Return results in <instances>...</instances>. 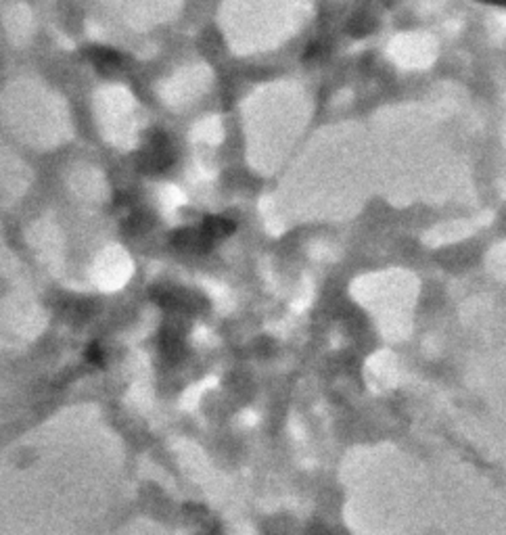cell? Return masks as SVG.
I'll return each mask as SVG.
<instances>
[{
  "mask_svg": "<svg viewBox=\"0 0 506 535\" xmlns=\"http://www.w3.org/2000/svg\"><path fill=\"white\" fill-rule=\"evenodd\" d=\"M90 59L101 69V71H115L121 65V55L113 49H92L90 51Z\"/></svg>",
  "mask_w": 506,
  "mask_h": 535,
  "instance_id": "cell-2",
  "label": "cell"
},
{
  "mask_svg": "<svg viewBox=\"0 0 506 535\" xmlns=\"http://www.w3.org/2000/svg\"><path fill=\"white\" fill-rule=\"evenodd\" d=\"M143 161L149 170H166L174 161V147L166 134H153L143 151Z\"/></svg>",
  "mask_w": 506,
  "mask_h": 535,
  "instance_id": "cell-1",
  "label": "cell"
}]
</instances>
